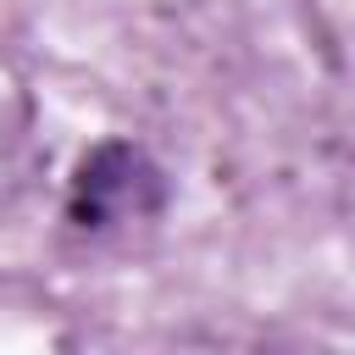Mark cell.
<instances>
[{
    "label": "cell",
    "mask_w": 355,
    "mask_h": 355,
    "mask_svg": "<svg viewBox=\"0 0 355 355\" xmlns=\"http://www.w3.org/2000/svg\"><path fill=\"white\" fill-rule=\"evenodd\" d=\"M139 172H144V161H139L128 144L94 150V155L83 161V172H78V211H83L89 222H100L111 205H128L133 189H139Z\"/></svg>",
    "instance_id": "cell-1"
}]
</instances>
